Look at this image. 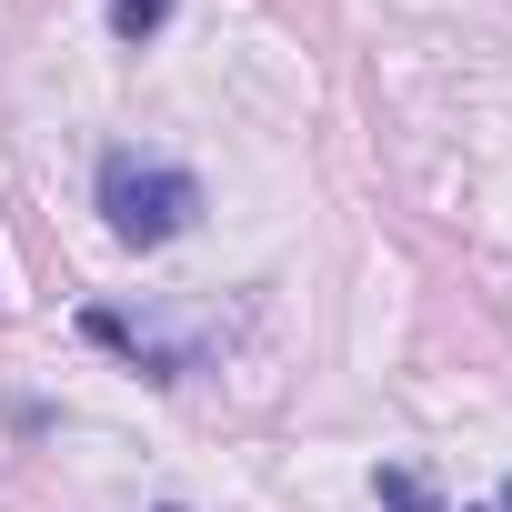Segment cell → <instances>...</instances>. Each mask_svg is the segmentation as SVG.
Wrapping results in <instances>:
<instances>
[{
  "instance_id": "277c9868",
  "label": "cell",
  "mask_w": 512,
  "mask_h": 512,
  "mask_svg": "<svg viewBox=\"0 0 512 512\" xmlns=\"http://www.w3.org/2000/svg\"><path fill=\"white\" fill-rule=\"evenodd\" d=\"M502 512H512V482H502Z\"/></svg>"
},
{
  "instance_id": "6da1fadb",
  "label": "cell",
  "mask_w": 512,
  "mask_h": 512,
  "mask_svg": "<svg viewBox=\"0 0 512 512\" xmlns=\"http://www.w3.org/2000/svg\"><path fill=\"white\" fill-rule=\"evenodd\" d=\"M101 221H111V241H131V251H161V241H181V231L201 221V181H191L181 161L111 151V161H101Z\"/></svg>"
},
{
  "instance_id": "7a4b0ae2",
  "label": "cell",
  "mask_w": 512,
  "mask_h": 512,
  "mask_svg": "<svg viewBox=\"0 0 512 512\" xmlns=\"http://www.w3.org/2000/svg\"><path fill=\"white\" fill-rule=\"evenodd\" d=\"M372 492H382V512H442V502L422 492V472H402V462H382V482H372Z\"/></svg>"
},
{
  "instance_id": "3957f363",
  "label": "cell",
  "mask_w": 512,
  "mask_h": 512,
  "mask_svg": "<svg viewBox=\"0 0 512 512\" xmlns=\"http://www.w3.org/2000/svg\"><path fill=\"white\" fill-rule=\"evenodd\" d=\"M171 21V0H111V41H151Z\"/></svg>"
}]
</instances>
